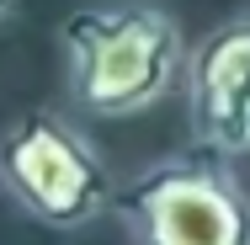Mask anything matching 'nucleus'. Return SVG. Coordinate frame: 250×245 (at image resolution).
I'll return each instance as SVG.
<instances>
[{"label": "nucleus", "mask_w": 250, "mask_h": 245, "mask_svg": "<svg viewBox=\"0 0 250 245\" xmlns=\"http://www.w3.org/2000/svg\"><path fill=\"white\" fill-rule=\"evenodd\" d=\"M11 11H16V0H0V22H5V16H11Z\"/></svg>", "instance_id": "nucleus-5"}, {"label": "nucleus", "mask_w": 250, "mask_h": 245, "mask_svg": "<svg viewBox=\"0 0 250 245\" xmlns=\"http://www.w3.org/2000/svg\"><path fill=\"white\" fill-rule=\"evenodd\" d=\"M112 213L133 245H250V192L229 155L192 144L128 176Z\"/></svg>", "instance_id": "nucleus-2"}, {"label": "nucleus", "mask_w": 250, "mask_h": 245, "mask_svg": "<svg viewBox=\"0 0 250 245\" xmlns=\"http://www.w3.org/2000/svg\"><path fill=\"white\" fill-rule=\"evenodd\" d=\"M0 187L27 219L69 235L112 213L117 176L64 112L27 107L0 128Z\"/></svg>", "instance_id": "nucleus-3"}, {"label": "nucleus", "mask_w": 250, "mask_h": 245, "mask_svg": "<svg viewBox=\"0 0 250 245\" xmlns=\"http://www.w3.org/2000/svg\"><path fill=\"white\" fill-rule=\"evenodd\" d=\"M64 86L91 117H139L176 86L187 43L165 5L154 0H101L80 5L59 27Z\"/></svg>", "instance_id": "nucleus-1"}, {"label": "nucleus", "mask_w": 250, "mask_h": 245, "mask_svg": "<svg viewBox=\"0 0 250 245\" xmlns=\"http://www.w3.org/2000/svg\"><path fill=\"white\" fill-rule=\"evenodd\" d=\"M192 139L218 155L250 149V11L213 27L187 53Z\"/></svg>", "instance_id": "nucleus-4"}]
</instances>
